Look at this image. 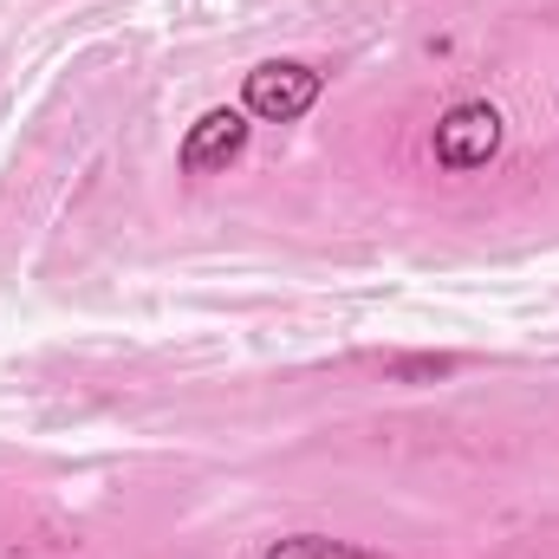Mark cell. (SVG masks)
Masks as SVG:
<instances>
[{"label":"cell","instance_id":"277c9868","mask_svg":"<svg viewBox=\"0 0 559 559\" xmlns=\"http://www.w3.org/2000/svg\"><path fill=\"white\" fill-rule=\"evenodd\" d=\"M267 559H378V554H365V547H352V540H325V534H293V540H280Z\"/></svg>","mask_w":559,"mask_h":559},{"label":"cell","instance_id":"3957f363","mask_svg":"<svg viewBox=\"0 0 559 559\" xmlns=\"http://www.w3.org/2000/svg\"><path fill=\"white\" fill-rule=\"evenodd\" d=\"M241 150H248V111L222 105V111H202V118L189 124V138H182V169H189V176H215V169H228Z\"/></svg>","mask_w":559,"mask_h":559},{"label":"cell","instance_id":"6da1fadb","mask_svg":"<svg viewBox=\"0 0 559 559\" xmlns=\"http://www.w3.org/2000/svg\"><path fill=\"white\" fill-rule=\"evenodd\" d=\"M319 92H325V79H319L312 66H299V59H267V66L248 72L241 111L261 118V124H293V118H306V111L319 105Z\"/></svg>","mask_w":559,"mask_h":559},{"label":"cell","instance_id":"7a4b0ae2","mask_svg":"<svg viewBox=\"0 0 559 559\" xmlns=\"http://www.w3.org/2000/svg\"><path fill=\"white\" fill-rule=\"evenodd\" d=\"M501 156V111L488 98H462L436 118V163L442 169H481Z\"/></svg>","mask_w":559,"mask_h":559}]
</instances>
